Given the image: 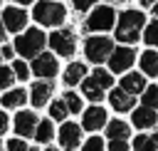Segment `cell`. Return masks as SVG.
I'll return each instance as SVG.
<instances>
[{"label":"cell","mask_w":158,"mask_h":151,"mask_svg":"<svg viewBox=\"0 0 158 151\" xmlns=\"http://www.w3.org/2000/svg\"><path fill=\"white\" fill-rule=\"evenodd\" d=\"M27 151H37V149H27Z\"/></svg>","instance_id":"44"},{"label":"cell","mask_w":158,"mask_h":151,"mask_svg":"<svg viewBox=\"0 0 158 151\" xmlns=\"http://www.w3.org/2000/svg\"><path fill=\"white\" fill-rule=\"evenodd\" d=\"M84 151H106L104 139H101V136H89V139L84 141Z\"/></svg>","instance_id":"32"},{"label":"cell","mask_w":158,"mask_h":151,"mask_svg":"<svg viewBox=\"0 0 158 151\" xmlns=\"http://www.w3.org/2000/svg\"><path fill=\"white\" fill-rule=\"evenodd\" d=\"M106 124H109V114H106V109L101 104H91L89 109L81 111V126H84V131H99Z\"/></svg>","instance_id":"12"},{"label":"cell","mask_w":158,"mask_h":151,"mask_svg":"<svg viewBox=\"0 0 158 151\" xmlns=\"http://www.w3.org/2000/svg\"><path fill=\"white\" fill-rule=\"evenodd\" d=\"M37 0H17V5H22V7H32Z\"/></svg>","instance_id":"40"},{"label":"cell","mask_w":158,"mask_h":151,"mask_svg":"<svg viewBox=\"0 0 158 151\" xmlns=\"http://www.w3.org/2000/svg\"><path fill=\"white\" fill-rule=\"evenodd\" d=\"M7 129H10V116H7L5 109H0V136H2Z\"/></svg>","instance_id":"36"},{"label":"cell","mask_w":158,"mask_h":151,"mask_svg":"<svg viewBox=\"0 0 158 151\" xmlns=\"http://www.w3.org/2000/svg\"><path fill=\"white\" fill-rule=\"evenodd\" d=\"M101 0H69V5H72V12H77V15H86L94 5H99Z\"/></svg>","instance_id":"31"},{"label":"cell","mask_w":158,"mask_h":151,"mask_svg":"<svg viewBox=\"0 0 158 151\" xmlns=\"http://www.w3.org/2000/svg\"><path fill=\"white\" fill-rule=\"evenodd\" d=\"M30 67H32V74L37 79H54L57 74H62L59 69V59L54 52H40L35 59H30Z\"/></svg>","instance_id":"9"},{"label":"cell","mask_w":158,"mask_h":151,"mask_svg":"<svg viewBox=\"0 0 158 151\" xmlns=\"http://www.w3.org/2000/svg\"><path fill=\"white\" fill-rule=\"evenodd\" d=\"M12 72H15V77L20 82H27L30 74H32V67H30V62L25 57H20V59H12Z\"/></svg>","instance_id":"28"},{"label":"cell","mask_w":158,"mask_h":151,"mask_svg":"<svg viewBox=\"0 0 158 151\" xmlns=\"http://www.w3.org/2000/svg\"><path fill=\"white\" fill-rule=\"evenodd\" d=\"M109 106H111L114 111H118V114H126V111H133V109H136V99H133V94H128L126 89L111 87V89H109Z\"/></svg>","instance_id":"14"},{"label":"cell","mask_w":158,"mask_h":151,"mask_svg":"<svg viewBox=\"0 0 158 151\" xmlns=\"http://www.w3.org/2000/svg\"><path fill=\"white\" fill-rule=\"evenodd\" d=\"M15 52L17 57H25V59H35L40 52H44L47 47V32L44 27L40 25H32V27H25L22 32L15 35Z\"/></svg>","instance_id":"4"},{"label":"cell","mask_w":158,"mask_h":151,"mask_svg":"<svg viewBox=\"0 0 158 151\" xmlns=\"http://www.w3.org/2000/svg\"><path fill=\"white\" fill-rule=\"evenodd\" d=\"M151 12H153V17H158V2H156V5L151 7Z\"/></svg>","instance_id":"41"},{"label":"cell","mask_w":158,"mask_h":151,"mask_svg":"<svg viewBox=\"0 0 158 151\" xmlns=\"http://www.w3.org/2000/svg\"><path fill=\"white\" fill-rule=\"evenodd\" d=\"M15 79H17V77H15V72H12V64H0V92L10 89Z\"/></svg>","instance_id":"30"},{"label":"cell","mask_w":158,"mask_h":151,"mask_svg":"<svg viewBox=\"0 0 158 151\" xmlns=\"http://www.w3.org/2000/svg\"><path fill=\"white\" fill-rule=\"evenodd\" d=\"M0 10H2V0H0Z\"/></svg>","instance_id":"45"},{"label":"cell","mask_w":158,"mask_h":151,"mask_svg":"<svg viewBox=\"0 0 158 151\" xmlns=\"http://www.w3.org/2000/svg\"><path fill=\"white\" fill-rule=\"evenodd\" d=\"M54 119H40V124H37V129H35V139L40 141V144H49L52 139H54V124H52Z\"/></svg>","instance_id":"22"},{"label":"cell","mask_w":158,"mask_h":151,"mask_svg":"<svg viewBox=\"0 0 158 151\" xmlns=\"http://www.w3.org/2000/svg\"><path fill=\"white\" fill-rule=\"evenodd\" d=\"M62 99L67 101V109H69V114H81V111H84V97H81L79 92H72V89H67V92L62 94Z\"/></svg>","instance_id":"23"},{"label":"cell","mask_w":158,"mask_h":151,"mask_svg":"<svg viewBox=\"0 0 158 151\" xmlns=\"http://www.w3.org/2000/svg\"><path fill=\"white\" fill-rule=\"evenodd\" d=\"M91 77H94V79H96V82H99L106 92L114 87V72H111V69H104L101 64H96V67L91 69Z\"/></svg>","instance_id":"27"},{"label":"cell","mask_w":158,"mask_h":151,"mask_svg":"<svg viewBox=\"0 0 158 151\" xmlns=\"http://www.w3.org/2000/svg\"><path fill=\"white\" fill-rule=\"evenodd\" d=\"M0 17H2V22H5V27H7V32L10 35H17V32H22L25 27H30V12H27V7H22V5H5L2 10H0Z\"/></svg>","instance_id":"7"},{"label":"cell","mask_w":158,"mask_h":151,"mask_svg":"<svg viewBox=\"0 0 158 151\" xmlns=\"http://www.w3.org/2000/svg\"><path fill=\"white\" fill-rule=\"evenodd\" d=\"M138 67L146 77H151V79L158 77V52H156V47H146L138 54Z\"/></svg>","instance_id":"19"},{"label":"cell","mask_w":158,"mask_h":151,"mask_svg":"<svg viewBox=\"0 0 158 151\" xmlns=\"http://www.w3.org/2000/svg\"><path fill=\"white\" fill-rule=\"evenodd\" d=\"M32 20L40 25V27H62L69 17V7L62 2V0H37L32 5Z\"/></svg>","instance_id":"3"},{"label":"cell","mask_w":158,"mask_h":151,"mask_svg":"<svg viewBox=\"0 0 158 151\" xmlns=\"http://www.w3.org/2000/svg\"><path fill=\"white\" fill-rule=\"evenodd\" d=\"M81 131H84L81 124L62 121V126H59V131H57V139H59L62 151H77V149L81 146Z\"/></svg>","instance_id":"10"},{"label":"cell","mask_w":158,"mask_h":151,"mask_svg":"<svg viewBox=\"0 0 158 151\" xmlns=\"http://www.w3.org/2000/svg\"><path fill=\"white\" fill-rule=\"evenodd\" d=\"M148 22V15L143 12V7H123L116 17V27H114V40L118 45H136L143 37V27Z\"/></svg>","instance_id":"1"},{"label":"cell","mask_w":158,"mask_h":151,"mask_svg":"<svg viewBox=\"0 0 158 151\" xmlns=\"http://www.w3.org/2000/svg\"><path fill=\"white\" fill-rule=\"evenodd\" d=\"M10 2H17V0H10Z\"/></svg>","instance_id":"47"},{"label":"cell","mask_w":158,"mask_h":151,"mask_svg":"<svg viewBox=\"0 0 158 151\" xmlns=\"http://www.w3.org/2000/svg\"><path fill=\"white\" fill-rule=\"evenodd\" d=\"M30 146H27V141L20 136V139H10L7 141V151H27Z\"/></svg>","instance_id":"34"},{"label":"cell","mask_w":158,"mask_h":151,"mask_svg":"<svg viewBox=\"0 0 158 151\" xmlns=\"http://www.w3.org/2000/svg\"><path fill=\"white\" fill-rule=\"evenodd\" d=\"M44 151H59V149H52V146H47V149H44Z\"/></svg>","instance_id":"42"},{"label":"cell","mask_w":158,"mask_h":151,"mask_svg":"<svg viewBox=\"0 0 158 151\" xmlns=\"http://www.w3.org/2000/svg\"><path fill=\"white\" fill-rule=\"evenodd\" d=\"M0 52H2V57L5 59H15V45H7V42H2V47H0Z\"/></svg>","instance_id":"35"},{"label":"cell","mask_w":158,"mask_h":151,"mask_svg":"<svg viewBox=\"0 0 158 151\" xmlns=\"http://www.w3.org/2000/svg\"><path fill=\"white\" fill-rule=\"evenodd\" d=\"M141 42H143L146 47H158V17H153V20L146 22Z\"/></svg>","instance_id":"24"},{"label":"cell","mask_w":158,"mask_h":151,"mask_svg":"<svg viewBox=\"0 0 158 151\" xmlns=\"http://www.w3.org/2000/svg\"><path fill=\"white\" fill-rule=\"evenodd\" d=\"M0 151H2V144H0Z\"/></svg>","instance_id":"46"},{"label":"cell","mask_w":158,"mask_h":151,"mask_svg":"<svg viewBox=\"0 0 158 151\" xmlns=\"http://www.w3.org/2000/svg\"><path fill=\"white\" fill-rule=\"evenodd\" d=\"M131 124H133L136 129H141V131L153 129V126L158 124V114H156V109L141 104V106H136V109L131 111Z\"/></svg>","instance_id":"16"},{"label":"cell","mask_w":158,"mask_h":151,"mask_svg":"<svg viewBox=\"0 0 158 151\" xmlns=\"http://www.w3.org/2000/svg\"><path fill=\"white\" fill-rule=\"evenodd\" d=\"M133 151H158V141L153 134H138L133 139Z\"/></svg>","instance_id":"26"},{"label":"cell","mask_w":158,"mask_h":151,"mask_svg":"<svg viewBox=\"0 0 158 151\" xmlns=\"http://www.w3.org/2000/svg\"><path fill=\"white\" fill-rule=\"evenodd\" d=\"M136 62H138V54H136L133 45H116L114 52L109 54V69H111L114 74H123V72H128Z\"/></svg>","instance_id":"8"},{"label":"cell","mask_w":158,"mask_h":151,"mask_svg":"<svg viewBox=\"0 0 158 151\" xmlns=\"http://www.w3.org/2000/svg\"><path fill=\"white\" fill-rule=\"evenodd\" d=\"M118 87L136 97V94H141V92L148 87V82H146V74H143L141 69H138V72H131V69H128V72H123V74H121Z\"/></svg>","instance_id":"17"},{"label":"cell","mask_w":158,"mask_h":151,"mask_svg":"<svg viewBox=\"0 0 158 151\" xmlns=\"http://www.w3.org/2000/svg\"><path fill=\"white\" fill-rule=\"evenodd\" d=\"M47 47L57 54V57H67V59H72L74 54H77V50H79V37H77V32L72 30V27H54L49 35H47Z\"/></svg>","instance_id":"6"},{"label":"cell","mask_w":158,"mask_h":151,"mask_svg":"<svg viewBox=\"0 0 158 151\" xmlns=\"http://www.w3.org/2000/svg\"><path fill=\"white\" fill-rule=\"evenodd\" d=\"M138 2H141V7H148V10H151V7H153L158 0H138Z\"/></svg>","instance_id":"39"},{"label":"cell","mask_w":158,"mask_h":151,"mask_svg":"<svg viewBox=\"0 0 158 151\" xmlns=\"http://www.w3.org/2000/svg\"><path fill=\"white\" fill-rule=\"evenodd\" d=\"M116 17H118V12H116L114 5L99 2V5H94V7L84 15L81 30H84L86 35H106V32H111V30L116 27Z\"/></svg>","instance_id":"2"},{"label":"cell","mask_w":158,"mask_h":151,"mask_svg":"<svg viewBox=\"0 0 158 151\" xmlns=\"http://www.w3.org/2000/svg\"><path fill=\"white\" fill-rule=\"evenodd\" d=\"M79 87H81V97H84V99H89V101H94V104H99V101L104 99V94H106V89H104V87H101L91 74H86V77L81 79V84H79Z\"/></svg>","instance_id":"20"},{"label":"cell","mask_w":158,"mask_h":151,"mask_svg":"<svg viewBox=\"0 0 158 151\" xmlns=\"http://www.w3.org/2000/svg\"><path fill=\"white\" fill-rule=\"evenodd\" d=\"M109 151H128V139H109Z\"/></svg>","instance_id":"33"},{"label":"cell","mask_w":158,"mask_h":151,"mask_svg":"<svg viewBox=\"0 0 158 151\" xmlns=\"http://www.w3.org/2000/svg\"><path fill=\"white\" fill-rule=\"evenodd\" d=\"M52 94H54V82L52 79H37L30 84V104L35 109H42L52 101Z\"/></svg>","instance_id":"11"},{"label":"cell","mask_w":158,"mask_h":151,"mask_svg":"<svg viewBox=\"0 0 158 151\" xmlns=\"http://www.w3.org/2000/svg\"><path fill=\"white\" fill-rule=\"evenodd\" d=\"M7 35H10V32H7V27H5V22H2V17H0V45L7 42Z\"/></svg>","instance_id":"37"},{"label":"cell","mask_w":158,"mask_h":151,"mask_svg":"<svg viewBox=\"0 0 158 151\" xmlns=\"http://www.w3.org/2000/svg\"><path fill=\"white\" fill-rule=\"evenodd\" d=\"M27 101H30V92L22 89V87H10V89H5L2 97H0L2 109H22Z\"/></svg>","instance_id":"18"},{"label":"cell","mask_w":158,"mask_h":151,"mask_svg":"<svg viewBox=\"0 0 158 151\" xmlns=\"http://www.w3.org/2000/svg\"><path fill=\"white\" fill-rule=\"evenodd\" d=\"M114 47H116V40L109 35H86L81 42V54L91 64H104L109 62V54L114 52Z\"/></svg>","instance_id":"5"},{"label":"cell","mask_w":158,"mask_h":151,"mask_svg":"<svg viewBox=\"0 0 158 151\" xmlns=\"http://www.w3.org/2000/svg\"><path fill=\"white\" fill-rule=\"evenodd\" d=\"M141 104H146L151 109H158V84H148L141 92Z\"/></svg>","instance_id":"29"},{"label":"cell","mask_w":158,"mask_h":151,"mask_svg":"<svg viewBox=\"0 0 158 151\" xmlns=\"http://www.w3.org/2000/svg\"><path fill=\"white\" fill-rule=\"evenodd\" d=\"M106 136H109V139H128V136H131L128 121H123V119H111V121L106 124Z\"/></svg>","instance_id":"21"},{"label":"cell","mask_w":158,"mask_h":151,"mask_svg":"<svg viewBox=\"0 0 158 151\" xmlns=\"http://www.w3.org/2000/svg\"><path fill=\"white\" fill-rule=\"evenodd\" d=\"M2 59H5V57H2V52H0V64H2Z\"/></svg>","instance_id":"43"},{"label":"cell","mask_w":158,"mask_h":151,"mask_svg":"<svg viewBox=\"0 0 158 151\" xmlns=\"http://www.w3.org/2000/svg\"><path fill=\"white\" fill-rule=\"evenodd\" d=\"M104 2H109V5H114V7H128V5H131V0H104Z\"/></svg>","instance_id":"38"},{"label":"cell","mask_w":158,"mask_h":151,"mask_svg":"<svg viewBox=\"0 0 158 151\" xmlns=\"http://www.w3.org/2000/svg\"><path fill=\"white\" fill-rule=\"evenodd\" d=\"M37 124H40V116H37L35 111H30V109H20V111L15 114V119H12V129H15V134L22 136V139L35 136Z\"/></svg>","instance_id":"13"},{"label":"cell","mask_w":158,"mask_h":151,"mask_svg":"<svg viewBox=\"0 0 158 151\" xmlns=\"http://www.w3.org/2000/svg\"><path fill=\"white\" fill-rule=\"evenodd\" d=\"M49 119H54V121H67V116H69V109H67V101L59 97V99H52L49 104Z\"/></svg>","instance_id":"25"},{"label":"cell","mask_w":158,"mask_h":151,"mask_svg":"<svg viewBox=\"0 0 158 151\" xmlns=\"http://www.w3.org/2000/svg\"><path fill=\"white\" fill-rule=\"evenodd\" d=\"M86 72H89L86 62H79V59L69 62V64L62 69V82H64V87H67V89H72V87L81 84V79L86 77Z\"/></svg>","instance_id":"15"}]
</instances>
